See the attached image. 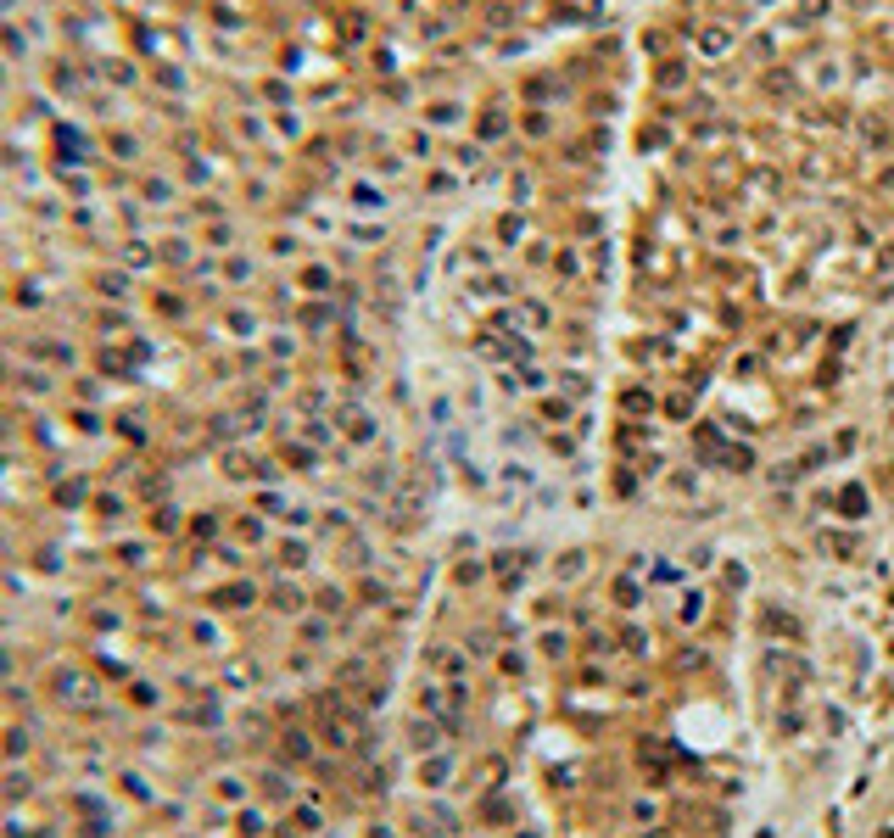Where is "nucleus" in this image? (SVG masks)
Wrapping results in <instances>:
<instances>
[{
    "label": "nucleus",
    "instance_id": "f257e3e1",
    "mask_svg": "<svg viewBox=\"0 0 894 838\" xmlns=\"http://www.w3.org/2000/svg\"><path fill=\"white\" fill-rule=\"evenodd\" d=\"M844 514H850V520H867V492H861V486L844 492Z\"/></svg>",
    "mask_w": 894,
    "mask_h": 838
}]
</instances>
